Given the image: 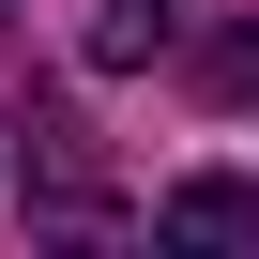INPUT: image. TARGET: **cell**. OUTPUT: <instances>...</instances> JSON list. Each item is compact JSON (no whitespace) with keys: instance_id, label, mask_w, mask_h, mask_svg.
Returning a JSON list of instances; mask_svg holds the SVG:
<instances>
[{"instance_id":"6da1fadb","label":"cell","mask_w":259,"mask_h":259,"mask_svg":"<svg viewBox=\"0 0 259 259\" xmlns=\"http://www.w3.org/2000/svg\"><path fill=\"white\" fill-rule=\"evenodd\" d=\"M31 213H61V229H107V153H92V122L61 107V92H31Z\"/></svg>"},{"instance_id":"7a4b0ae2","label":"cell","mask_w":259,"mask_h":259,"mask_svg":"<svg viewBox=\"0 0 259 259\" xmlns=\"http://www.w3.org/2000/svg\"><path fill=\"white\" fill-rule=\"evenodd\" d=\"M153 244H259V183H168Z\"/></svg>"},{"instance_id":"3957f363","label":"cell","mask_w":259,"mask_h":259,"mask_svg":"<svg viewBox=\"0 0 259 259\" xmlns=\"http://www.w3.org/2000/svg\"><path fill=\"white\" fill-rule=\"evenodd\" d=\"M168 16H183V0H107V31H92V61H153V46H168Z\"/></svg>"},{"instance_id":"277c9868","label":"cell","mask_w":259,"mask_h":259,"mask_svg":"<svg viewBox=\"0 0 259 259\" xmlns=\"http://www.w3.org/2000/svg\"><path fill=\"white\" fill-rule=\"evenodd\" d=\"M198 92H259V31H213L198 46Z\"/></svg>"}]
</instances>
